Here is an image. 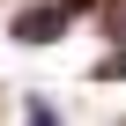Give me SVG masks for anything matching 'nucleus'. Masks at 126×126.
<instances>
[{
	"label": "nucleus",
	"mask_w": 126,
	"mask_h": 126,
	"mask_svg": "<svg viewBox=\"0 0 126 126\" xmlns=\"http://www.w3.org/2000/svg\"><path fill=\"white\" fill-rule=\"evenodd\" d=\"M67 22H74V15L59 8V0H52V8H22V15H15V45H52Z\"/></svg>",
	"instance_id": "nucleus-1"
},
{
	"label": "nucleus",
	"mask_w": 126,
	"mask_h": 126,
	"mask_svg": "<svg viewBox=\"0 0 126 126\" xmlns=\"http://www.w3.org/2000/svg\"><path fill=\"white\" fill-rule=\"evenodd\" d=\"M104 30H111V45H126V0H111V15H104Z\"/></svg>",
	"instance_id": "nucleus-2"
},
{
	"label": "nucleus",
	"mask_w": 126,
	"mask_h": 126,
	"mask_svg": "<svg viewBox=\"0 0 126 126\" xmlns=\"http://www.w3.org/2000/svg\"><path fill=\"white\" fill-rule=\"evenodd\" d=\"M30 126H59V119H52V111H45V104H37V111H30Z\"/></svg>",
	"instance_id": "nucleus-3"
}]
</instances>
